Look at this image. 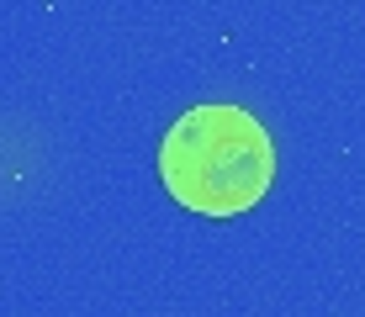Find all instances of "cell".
I'll list each match as a JSON object with an SVG mask.
<instances>
[{
  "label": "cell",
  "mask_w": 365,
  "mask_h": 317,
  "mask_svg": "<svg viewBox=\"0 0 365 317\" xmlns=\"http://www.w3.org/2000/svg\"><path fill=\"white\" fill-rule=\"evenodd\" d=\"M159 180L185 212L238 217L265 201L275 180V143L249 106L207 100L165 127Z\"/></svg>",
  "instance_id": "cell-1"
}]
</instances>
